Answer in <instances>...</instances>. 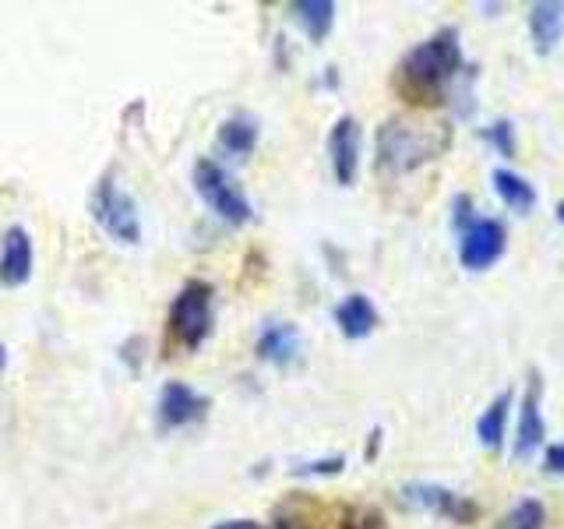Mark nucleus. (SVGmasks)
<instances>
[{"mask_svg": "<svg viewBox=\"0 0 564 529\" xmlns=\"http://www.w3.org/2000/svg\"><path fill=\"white\" fill-rule=\"evenodd\" d=\"M466 71L458 29H437L431 40L413 46L399 64V93L416 106H437L448 99L452 82Z\"/></svg>", "mask_w": 564, "mask_h": 529, "instance_id": "obj_1", "label": "nucleus"}, {"mask_svg": "<svg viewBox=\"0 0 564 529\" xmlns=\"http://www.w3.org/2000/svg\"><path fill=\"white\" fill-rule=\"evenodd\" d=\"M452 149L448 123H420L392 117L378 128V170L384 173H413L434 163Z\"/></svg>", "mask_w": 564, "mask_h": 529, "instance_id": "obj_2", "label": "nucleus"}, {"mask_svg": "<svg viewBox=\"0 0 564 529\" xmlns=\"http://www.w3.org/2000/svg\"><path fill=\"white\" fill-rule=\"evenodd\" d=\"M88 212H93L96 226L106 237L134 247L141 244V216H138V202L131 198L123 184L117 181V173H102L99 184L93 187V198H88Z\"/></svg>", "mask_w": 564, "mask_h": 529, "instance_id": "obj_3", "label": "nucleus"}, {"mask_svg": "<svg viewBox=\"0 0 564 529\" xmlns=\"http://www.w3.org/2000/svg\"><path fill=\"white\" fill-rule=\"evenodd\" d=\"M216 322V290L205 279H191L170 304V332L184 349H198L212 335Z\"/></svg>", "mask_w": 564, "mask_h": 529, "instance_id": "obj_4", "label": "nucleus"}, {"mask_svg": "<svg viewBox=\"0 0 564 529\" xmlns=\"http://www.w3.org/2000/svg\"><path fill=\"white\" fill-rule=\"evenodd\" d=\"M194 191H198V198L229 226H243L254 219L251 198H247L243 187L216 163V159L205 155L194 163Z\"/></svg>", "mask_w": 564, "mask_h": 529, "instance_id": "obj_5", "label": "nucleus"}, {"mask_svg": "<svg viewBox=\"0 0 564 529\" xmlns=\"http://www.w3.org/2000/svg\"><path fill=\"white\" fill-rule=\"evenodd\" d=\"M399 505L413 508V511H431V516H441L458 526H473L480 519V505L469 501L466 494H455L441 484H427V481H413L399 487Z\"/></svg>", "mask_w": 564, "mask_h": 529, "instance_id": "obj_6", "label": "nucleus"}, {"mask_svg": "<svg viewBox=\"0 0 564 529\" xmlns=\"http://www.w3.org/2000/svg\"><path fill=\"white\" fill-rule=\"evenodd\" d=\"M505 247H508V229L501 219H476L469 229L458 234V261L469 272H487L505 255Z\"/></svg>", "mask_w": 564, "mask_h": 529, "instance_id": "obj_7", "label": "nucleus"}, {"mask_svg": "<svg viewBox=\"0 0 564 529\" xmlns=\"http://www.w3.org/2000/svg\"><path fill=\"white\" fill-rule=\"evenodd\" d=\"M205 413H208V399L202 392H194L187 381H166L159 388V402H155L159 431H181L187 423H198Z\"/></svg>", "mask_w": 564, "mask_h": 529, "instance_id": "obj_8", "label": "nucleus"}, {"mask_svg": "<svg viewBox=\"0 0 564 529\" xmlns=\"http://www.w3.org/2000/svg\"><path fill=\"white\" fill-rule=\"evenodd\" d=\"M540 402H543V381L536 370H529V381H525V392H522V402H519V423H516V449L511 455L525 463V458H533L543 441H546V423H543V413H540Z\"/></svg>", "mask_w": 564, "mask_h": 529, "instance_id": "obj_9", "label": "nucleus"}, {"mask_svg": "<svg viewBox=\"0 0 564 529\" xmlns=\"http://www.w3.org/2000/svg\"><path fill=\"white\" fill-rule=\"evenodd\" d=\"M360 141H364V131H360L357 117L346 114V117H339L332 123V131H328V163H332V173H335V184H343V187L357 184Z\"/></svg>", "mask_w": 564, "mask_h": 529, "instance_id": "obj_10", "label": "nucleus"}, {"mask_svg": "<svg viewBox=\"0 0 564 529\" xmlns=\"http://www.w3.org/2000/svg\"><path fill=\"white\" fill-rule=\"evenodd\" d=\"M32 261H35L32 234L18 223L8 226L4 237H0V287H8V290L25 287L32 279Z\"/></svg>", "mask_w": 564, "mask_h": 529, "instance_id": "obj_11", "label": "nucleus"}, {"mask_svg": "<svg viewBox=\"0 0 564 529\" xmlns=\"http://www.w3.org/2000/svg\"><path fill=\"white\" fill-rule=\"evenodd\" d=\"M529 35H533V50L540 57L554 53L564 40V0H540L529 8Z\"/></svg>", "mask_w": 564, "mask_h": 529, "instance_id": "obj_12", "label": "nucleus"}, {"mask_svg": "<svg viewBox=\"0 0 564 529\" xmlns=\"http://www.w3.org/2000/svg\"><path fill=\"white\" fill-rule=\"evenodd\" d=\"M254 353H258V360L275 364V367L293 364L296 353H300V328L290 325V322H269V325H261Z\"/></svg>", "mask_w": 564, "mask_h": 529, "instance_id": "obj_13", "label": "nucleus"}, {"mask_svg": "<svg viewBox=\"0 0 564 529\" xmlns=\"http://www.w3.org/2000/svg\"><path fill=\"white\" fill-rule=\"evenodd\" d=\"M335 325H339L346 339H364V335L378 328V307L370 304V296L349 293L346 300H339V307H335Z\"/></svg>", "mask_w": 564, "mask_h": 529, "instance_id": "obj_14", "label": "nucleus"}, {"mask_svg": "<svg viewBox=\"0 0 564 529\" xmlns=\"http://www.w3.org/2000/svg\"><path fill=\"white\" fill-rule=\"evenodd\" d=\"M511 402H516V396H511V388H505V392H498V396L487 402V410L480 413V420H476V441H480L484 449L498 452L505 445Z\"/></svg>", "mask_w": 564, "mask_h": 529, "instance_id": "obj_15", "label": "nucleus"}, {"mask_svg": "<svg viewBox=\"0 0 564 529\" xmlns=\"http://www.w3.org/2000/svg\"><path fill=\"white\" fill-rule=\"evenodd\" d=\"M335 8L332 0H293L290 4V14H293V22L307 32V40L311 43H325L328 40V32L335 25Z\"/></svg>", "mask_w": 564, "mask_h": 529, "instance_id": "obj_16", "label": "nucleus"}, {"mask_svg": "<svg viewBox=\"0 0 564 529\" xmlns=\"http://www.w3.org/2000/svg\"><path fill=\"white\" fill-rule=\"evenodd\" d=\"M490 181H494V191H498V198L511 208V212H519V216H529V212L536 208V187L525 181L522 173L516 170H494L490 173Z\"/></svg>", "mask_w": 564, "mask_h": 529, "instance_id": "obj_17", "label": "nucleus"}, {"mask_svg": "<svg viewBox=\"0 0 564 529\" xmlns=\"http://www.w3.org/2000/svg\"><path fill=\"white\" fill-rule=\"evenodd\" d=\"M258 145V120H251L247 114H237V117H226L219 123V149L229 152V155H251Z\"/></svg>", "mask_w": 564, "mask_h": 529, "instance_id": "obj_18", "label": "nucleus"}, {"mask_svg": "<svg viewBox=\"0 0 564 529\" xmlns=\"http://www.w3.org/2000/svg\"><path fill=\"white\" fill-rule=\"evenodd\" d=\"M543 526H546V508L536 498L516 501L501 516V522H498V529H543Z\"/></svg>", "mask_w": 564, "mask_h": 529, "instance_id": "obj_19", "label": "nucleus"}, {"mask_svg": "<svg viewBox=\"0 0 564 529\" xmlns=\"http://www.w3.org/2000/svg\"><path fill=\"white\" fill-rule=\"evenodd\" d=\"M275 529H322L314 516V505L304 498H293L275 511Z\"/></svg>", "mask_w": 564, "mask_h": 529, "instance_id": "obj_20", "label": "nucleus"}, {"mask_svg": "<svg viewBox=\"0 0 564 529\" xmlns=\"http://www.w3.org/2000/svg\"><path fill=\"white\" fill-rule=\"evenodd\" d=\"M346 469V458L343 455H325V458H311V463H296L290 466L293 476H339Z\"/></svg>", "mask_w": 564, "mask_h": 529, "instance_id": "obj_21", "label": "nucleus"}, {"mask_svg": "<svg viewBox=\"0 0 564 529\" xmlns=\"http://www.w3.org/2000/svg\"><path fill=\"white\" fill-rule=\"evenodd\" d=\"M339 529H388V522L378 508H346Z\"/></svg>", "mask_w": 564, "mask_h": 529, "instance_id": "obj_22", "label": "nucleus"}, {"mask_svg": "<svg viewBox=\"0 0 564 529\" xmlns=\"http://www.w3.org/2000/svg\"><path fill=\"white\" fill-rule=\"evenodd\" d=\"M484 138L490 141L494 149H498L501 155H516V128H511V120H498V123H490V128L484 131Z\"/></svg>", "mask_w": 564, "mask_h": 529, "instance_id": "obj_23", "label": "nucleus"}, {"mask_svg": "<svg viewBox=\"0 0 564 529\" xmlns=\"http://www.w3.org/2000/svg\"><path fill=\"white\" fill-rule=\"evenodd\" d=\"M452 208H455V212H452V223H455L458 234H463V229H469L476 219H480V216H473V198H469V194H458Z\"/></svg>", "mask_w": 564, "mask_h": 529, "instance_id": "obj_24", "label": "nucleus"}, {"mask_svg": "<svg viewBox=\"0 0 564 529\" xmlns=\"http://www.w3.org/2000/svg\"><path fill=\"white\" fill-rule=\"evenodd\" d=\"M543 466L551 469V473H557V476H564V441H557V445L546 449V455H543Z\"/></svg>", "mask_w": 564, "mask_h": 529, "instance_id": "obj_25", "label": "nucleus"}, {"mask_svg": "<svg viewBox=\"0 0 564 529\" xmlns=\"http://www.w3.org/2000/svg\"><path fill=\"white\" fill-rule=\"evenodd\" d=\"M212 529H264V526L254 522V519H223V522H216Z\"/></svg>", "mask_w": 564, "mask_h": 529, "instance_id": "obj_26", "label": "nucleus"}, {"mask_svg": "<svg viewBox=\"0 0 564 529\" xmlns=\"http://www.w3.org/2000/svg\"><path fill=\"white\" fill-rule=\"evenodd\" d=\"M378 449H381V428H375V431L367 434V449H364V458H367V463L378 455Z\"/></svg>", "mask_w": 564, "mask_h": 529, "instance_id": "obj_27", "label": "nucleus"}, {"mask_svg": "<svg viewBox=\"0 0 564 529\" xmlns=\"http://www.w3.org/2000/svg\"><path fill=\"white\" fill-rule=\"evenodd\" d=\"M4 364H8V349H4V343H0V370H4Z\"/></svg>", "mask_w": 564, "mask_h": 529, "instance_id": "obj_28", "label": "nucleus"}, {"mask_svg": "<svg viewBox=\"0 0 564 529\" xmlns=\"http://www.w3.org/2000/svg\"><path fill=\"white\" fill-rule=\"evenodd\" d=\"M557 223H564V202H557Z\"/></svg>", "mask_w": 564, "mask_h": 529, "instance_id": "obj_29", "label": "nucleus"}]
</instances>
